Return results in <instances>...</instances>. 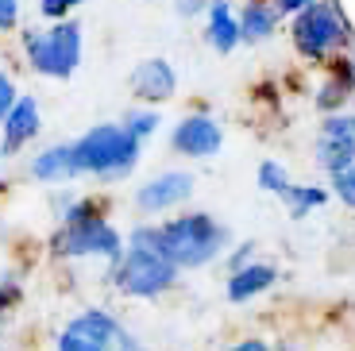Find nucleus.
<instances>
[{
    "label": "nucleus",
    "instance_id": "nucleus-14",
    "mask_svg": "<svg viewBox=\"0 0 355 351\" xmlns=\"http://www.w3.org/2000/svg\"><path fill=\"white\" fill-rule=\"evenodd\" d=\"M209 46H213L216 54H232L236 46L243 43L240 39V16L228 8V0H216V4H209Z\"/></svg>",
    "mask_w": 355,
    "mask_h": 351
},
{
    "label": "nucleus",
    "instance_id": "nucleus-15",
    "mask_svg": "<svg viewBox=\"0 0 355 351\" xmlns=\"http://www.w3.org/2000/svg\"><path fill=\"white\" fill-rule=\"evenodd\" d=\"M278 19H282V12L270 0H248L240 12V39L243 43H263L278 31Z\"/></svg>",
    "mask_w": 355,
    "mask_h": 351
},
{
    "label": "nucleus",
    "instance_id": "nucleus-7",
    "mask_svg": "<svg viewBox=\"0 0 355 351\" xmlns=\"http://www.w3.org/2000/svg\"><path fill=\"white\" fill-rule=\"evenodd\" d=\"M120 336L124 332H120L112 316L101 313V309H89V313H81L78 320H70L62 328L58 351H112L120 343Z\"/></svg>",
    "mask_w": 355,
    "mask_h": 351
},
{
    "label": "nucleus",
    "instance_id": "nucleus-12",
    "mask_svg": "<svg viewBox=\"0 0 355 351\" xmlns=\"http://www.w3.org/2000/svg\"><path fill=\"white\" fill-rule=\"evenodd\" d=\"M0 128H4V132H0V147H4V155H16L24 143H31L39 135V105L31 97H19L16 108L4 116Z\"/></svg>",
    "mask_w": 355,
    "mask_h": 351
},
{
    "label": "nucleus",
    "instance_id": "nucleus-6",
    "mask_svg": "<svg viewBox=\"0 0 355 351\" xmlns=\"http://www.w3.org/2000/svg\"><path fill=\"white\" fill-rule=\"evenodd\" d=\"M58 255H105V259H124V247H120V236L108 220L97 216H85V220H73L58 232L54 239Z\"/></svg>",
    "mask_w": 355,
    "mask_h": 351
},
{
    "label": "nucleus",
    "instance_id": "nucleus-17",
    "mask_svg": "<svg viewBox=\"0 0 355 351\" xmlns=\"http://www.w3.org/2000/svg\"><path fill=\"white\" fill-rule=\"evenodd\" d=\"M282 201H286V212H290L293 220H302V216H309L313 209H320V205L329 201V194L320 189V185H290L282 194Z\"/></svg>",
    "mask_w": 355,
    "mask_h": 351
},
{
    "label": "nucleus",
    "instance_id": "nucleus-29",
    "mask_svg": "<svg viewBox=\"0 0 355 351\" xmlns=\"http://www.w3.org/2000/svg\"><path fill=\"white\" fill-rule=\"evenodd\" d=\"M352 74H355V54H352Z\"/></svg>",
    "mask_w": 355,
    "mask_h": 351
},
{
    "label": "nucleus",
    "instance_id": "nucleus-11",
    "mask_svg": "<svg viewBox=\"0 0 355 351\" xmlns=\"http://www.w3.org/2000/svg\"><path fill=\"white\" fill-rule=\"evenodd\" d=\"M132 93L139 101H151V105H159V101H170L178 93V74L174 66H170L166 58H143L139 66L132 70Z\"/></svg>",
    "mask_w": 355,
    "mask_h": 351
},
{
    "label": "nucleus",
    "instance_id": "nucleus-13",
    "mask_svg": "<svg viewBox=\"0 0 355 351\" xmlns=\"http://www.w3.org/2000/svg\"><path fill=\"white\" fill-rule=\"evenodd\" d=\"M31 174L39 178V182H51V185H62V182H73L78 174H85L78 162V151L70 147H46L43 155L31 158Z\"/></svg>",
    "mask_w": 355,
    "mask_h": 351
},
{
    "label": "nucleus",
    "instance_id": "nucleus-24",
    "mask_svg": "<svg viewBox=\"0 0 355 351\" xmlns=\"http://www.w3.org/2000/svg\"><path fill=\"white\" fill-rule=\"evenodd\" d=\"M19 24V0H0V31H12Z\"/></svg>",
    "mask_w": 355,
    "mask_h": 351
},
{
    "label": "nucleus",
    "instance_id": "nucleus-20",
    "mask_svg": "<svg viewBox=\"0 0 355 351\" xmlns=\"http://www.w3.org/2000/svg\"><path fill=\"white\" fill-rule=\"evenodd\" d=\"M352 78H355V74H347V78H336V81H329V85L320 89L317 105H320V108H336V105H344V97L352 93Z\"/></svg>",
    "mask_w": 355,
    "mask_h": 351
},
{
    "label": "nucleus",
    "instance_id": "nucleus-26",
    "mask_svg": "<svg viewBox=\"0 0 355 351\" xmlns=\"http://www.w3.org/2000/svg\"><path fill=\"white\" fill-rule=\"evenodd\" d=\"M178 12H182V16H201V12H209V0H182Z\"/></svg>",
    "mask_w": 355,
    "mask_h": 351
},
{
    "label": "nucleus",
    "instance_id": "nucleus-23",
    "mask_svg": "<svg viewBox=\"0 0 355 351\" xmlns=\"http://www.w3.org/2000/svg\"><path fill=\"white\" fill-rule=\"evenodd\" d=\"M78 4L81 0H39V12H43L46 19H62V16H70Z\"/></svg>",
    "mask_w": 355,
    "mask_h": 351
},
{
    "label": "nucleus",
    "instance_id": "nucleus-22",
    "mask_svg": "<svg viewBox=\"0 0 355 351\" xmlns=\"http://www.w3.org/2000/svg\"><path fill=\"white\" fill-rule=\"evenodd\" d=\"M16 101H19V93H16V81L8 78V74H0V123H4V116L16 108Z\"/></svg>",
    "mask_w": 355,
    "mask_h": 351
},
{
    "label": "nucleus",
    "instance_id": "nucleus-27",
    "mask_svg": "<svg viewBox=\"0 0 355 351\" xmlns=\"http://www.w3.org/2000/svg\"><path fill=\"white\" fill-rule=\"evenodd\" d=\"M228 351H270L263 340H243V343H236V348H228Z\"/></svg>",
    "mask_w": 355,
    "mask_h": 351
},
{
    "label": "nucleus",
    "instance_id": "nucleus-31",
    "mask_svg": "<svg viewBox=\"0 0 355 351\" xmlns=\"http://www.w3.org/2000/svg\"><path fill=\"white\" fill-rule=\"evenodd\" d=\"M209 4H216V0H209Z\"/></svg>",
    "mask_w": 355,
    "mask_h": 351
},
{
    "label": "nucleus",
    "instance_id": "nucleus-10",
    "mask_svg": "<svg viewBox=\"0 0 355 351\" xmlns=\"http://www.w3.org/2000/svg\"><path fill=\"white\" fill-rule=\"evenodd\" d=\"M189 194H193V174L170 170V174H159L147 185H139L135 205H139L143 212H166V209H174V205H182Z\"/></svg>",
    "mask_w": 355,
    "mask_h": 351
},
{
    "label": "nucleus",
    "instance_id": "nucleus-28",
    "mask_svg": "<svg viewBox=\"0 0 355 351\" xmlns=\"http://www.w3.org/2000/svg\"><path fill=\"white\" fill-rule=\"evenodd\" d=\"M4 305H8V293L0 290V313H4Z\"/></svg>",
    "mask_w": 355,
    "mask_h": 351
},
{
    "label": "nucleus",
    "instance_id": "nucleus-21",
    "mask_svg": "<svg viewBox=\"0 0 355 351\" xmlns=\"http://www.w3.org/2000/svg\"><path fill=\"white\" fill-rule=\"evenodd\" d=\"M124 128L135 135V139H147V135H151L155 128H159V116H155L151 108H147V112H128Z\"/></svg>",
    "mask_w": 355,
    "mask_h": 351
},
{
    "label": "nucleus",
    "instance_id": "nucleus-5",
    "mask_svg": "<svg viewBox=\"0 0 355 351\" xmlns=\"http://www.w3.org/2000/svg\"><path fill=\"white\" fill-rule=\"evenodd\" d=\"M174 274H178V266H170L162 255L132 243V251L116 266V286L124 293H132V298H155V293H162L174 282Z\"/></svg>",
    "mask_w": 355,
    "mask_h": 351
},
{
    "label": "nucleus",
    "instance_id": "nucleus-19",
    "mask_svg": "<svg viewBox=\"0 0 355 351\" xmlns=\"http://www.w3.org/2000/svg\"><path fill=\"white\" fill-rule=\"evenodd\" d=\"M332 194H336L347 209H355V162L344 170H332Z\"/></svg>",
    "mask_w": 355,
    "mask_h": 351
},
{
    "label": "nucleus",
    "instance_id": "nucleus-1",
    "mask_svg": "<svg viewBox=\"0 0 355 351\" xmlns=\"http://www.w3.org/2000/svg\"><path fill=\"white\" fill-rule=\"evenodd\" d=\"M135 247L162 255L170 266H205L228 243V228H220L209 212H186L155 228H139L132 236Z\"/></svg>",
    "mask_w": 355,
    "mask_h": 351
},
{
    "label": "nucleus",
    "instance_id": "nucleus-4",
    "mask_svg": "<svg viewBox=\"0 0 355 351\" xmlns=\"http://www.w3.org/2000/svg\"><path fill=\"white\" fill-rule=\"evenodd\" d=\"M290 35H293V46H297V54H302V58L324 62L347 39V27H344V19L336 16V8H332V4L313 0L305 12H297V16H293Z\"/></svg>",
    "mask_w": 355,
    "mask_h": 351
},
{
    "label": "nucleus",
    "instance_id": "nucleus-2",
    "mask_svg": "<svg viewBox=\"0 0 355 351\" xmlns=\"http://www.w3.org/2000/svg\"><path fill=\"white\" fill-rule=\"evenodd\" d=\"M73 151H78L81 170L101 178H120L139 162V139L124 123H97L93 132H85L73 143Z\"/></svg>",
    "mask_w": 355,
    "mask_h": 351
},
{
    "label": "nucleus",
    "instance_id": "nucleus-8",
    "mask_svg": "<svg viewBox=\"0 0 355 351\" xmlns=\"http://www.w3.org/2000/svg\"><path fill=\"white\" fill-rule=\"evenodd\" d=\"M317 158L332 170H344L355 162V116H329L317 135Z\"/></svg>",
    "mask_w": 355,
    "mask_h": 351
},
{
    "label": "nucleus",
    "instance_id": "nucleus-9",
    "mask_svg": "<svg viewBox=\"0 0 355 351\" xmlns=\"http://www.w3.org/2000/svg\"><path fill=\"white\" fill-rule=\"evenodd\" d=\"M170 143H174L178 155H186V158H213L224 143V132L213 116H186L174 128Z\"/></svg>",
    "mask_w": 355,
    "mask_h": 351
},
{
    "label": "nucleus",
    "instance_id": "nucleus-18",
    "mask_svg": "<svg viewBox=\"0 0 355 351\" xmlns=\"http://www.w3.org/2000/svg\"><path fill=\"white\" fill-rule=\"evenodd\" d=\"M290 185H293V182H290V170H286L282 162L266 158L263 166H259V189H266V194H278V197H282Z\"/></svg>",
    "mask_w": 355,
    "mask_h": 351
},
{
    "label": "nucleus",
    "instance_id": "nucleus-3",
    "mask_svg": "<svg viewBox=\"0 0 355 351\" xmlns=\"http://www.w3.org/2000/svg\"><path fill=\"white\" fill-rule=\"evenodd\" d=\"M24 51L31 70L46 78H70L81 62V27L73 19H58L51 27H35L24 35Z\"/></svg>",
    "mask_w": 355,
    "mask_h": 351
},
{
    "label": "nucleus",
    "instance_id": "nucleus-16",
    "mask_svg": "<svg viewBox=\"0 0 355 351\" xmlns=\"http://www.w3.org/2000/svg\"><path fill=\"white\" fill-rule=\"evenodd\" d=\"M278 282V271L270 263H248L243 271H232L228 278V298L232 301H251L259 293H266Z\"/></svg>",
    "mask_w": 355,
    "mask_h": 351
},
{
    "label": "nucleus",
    "instance_id": "nucleus-30",
    "mask_svg": "<svg viewBox=\"0 0 355 351\" xmlns=\"http://www.w3.org/2000/svg\"><path fill=\"white\" fill-rule=\"evenodd\" d=\"M0 155H4V147H0Z\"/></svg>",
    "mask_w": 355,
    "mask_h": 351
},
{
    "label": "nucleus",
    "instance_id": "nucleus-25",
    "mask_svg": "<svg viewBox=\"0 0 355 351\" xmlns=\"http://www.w3.org/2000/svg\"><path fill=\"white\" fill-rule=\"evenodd\" d=\"M309 4H313V0H275V8L282 12V16H286V12H290V16H297V12H305Z\"/></svg>",
    "mask_w": 355,
    "mask_h": 351
}]
</instances>
